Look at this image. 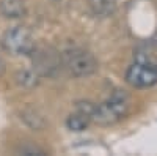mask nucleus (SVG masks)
I'll list each match as a JSON object with an SVG mask.
<instances>
[{"instance_id":"f257e3e1","label":"nucleus","mask_w":157,"mask_h":156,"mask_svg":"<svg viewBox=\"0 0 157 156\" xmlns=\"http://www.w3.org/2000/svg\"><path fill=\"white\" fill-rule=\"evenodd\" d=\"M129 110V98L124 93H115L93 110V122L98 125H113Z\"/></svg>"},{"instance_id":"f03ea898","label":"nucleus","mask_w":157,"mask_h":156,"mask_svg":"<svg viewBox=\"0 0 157 156\" xmlns=\"http://www.w3.org/2000/svg\"><path fill=\"white\" fill-rule=\"evenodd\" d=\"M126 81L135 88H146L157 84V68L135 62L126 71Z\"/></svg>"},{"instance_id":"7ed1b4c3","label":"nucleus","mask_w":157,"mask_h":156,"mask_svg":"<svg viewBox=\"0 0 157 156\" xmlns=\"http://www.w3.org/2000/svg\"><path fill=\"white\" fill-rule=\"evenodd\" d=\"M3 46L6 50L13 52V54H29L33 49L32 35L24 27H14L5 33Z\"/></svg>"},{"instance_id":"20e7f679","label":"nucleus","mask_w":157,"mask_h":156,"mask_svg":"<svg viewBox=\"0 0 157 156\" xmlns=\"http://www.w3.org/2000/svg\"><path fill=\"white\" fill-rule=\"evenodd\" d=\"M68 66L74 76H88L96 70V60L85 50H74L68 55Z\"/></svg>"},{"instance_id":"39448f33","label":"nucleus","mask_w":157,"mask_h":156,"mask_svg":"<svg viewBox=\"0 0 157 156\" xmlns=\"http://www.w3.org/2000/svg\"><path fill=\"white\" fill-rule=\"evenodd\" d=\"M93 110H94V107L90 102L80 104L77 107V110L72 115H69V118L66 122L68 128L72 129V131H83L90 125V122L93 120Z\"/></svg>"},{"instance_id":"423d86ee","label":"nucleus","mask_w":157,"mask_h":156,"mask_svg":"<svg viewBox=\"0 0 157 156\" xmlns=\"http://www.w3.org/2000/svg\"><path fill=\"white\" fill-rule=\"evenodd\" d=\"M135 62L157 68V41H145L135 50Z\"/></svg>"},{"instance_id":"0eeeda50","label":"nucleus","mask_w":157,"mask_h":156,"mask_svg":"<svg viewBox=\"0 0 157 156\" xmlns=\"http://www.w3.org/2000/svg\"><path fill=\"white\" fill-rule=\"evenodd\" d=\"M0 10L8 18H19L24 13V5L21 0H2Z\"/></svg>"},{"instance_id":"6e6552de","label":"nucleus","mask_w":157,"mask_h":156,"mask_svg":"<svg viewBox=\"0 0 157 156\" xmlns=\"http://www.w3.org/2000/svg\"><path fill=\"white\" fill-rule=\"evenodd\" d=\"M3 73V63H2V60H0V74Z\"/></svg>"}]
</instances>
